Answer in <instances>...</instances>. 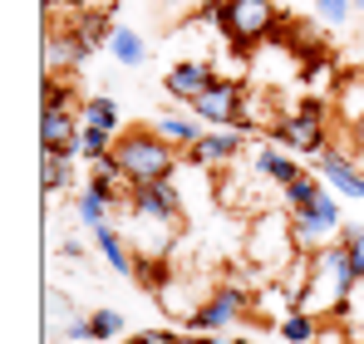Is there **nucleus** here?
I'll return each instance as SVG.
<instances>
[{"instance_id":"f257e3e1","label":"nucleus","mask_w":364,"mask_h":344,"mask_svg":"<svg viewBox=\"0 0 364 344\" xmlns=\"http://www.w3.org/2000/svg\"><path fill=\"white\" fill-rule=\"evenodd\" d=\"M355 286H360V276H355L350 251H345L340 241H330L325 251L310 256V286H305L301 310H315V315H345L350 300H355Z\"/></svg>"},{"instance_id":"f03ea898","label":"nucleus","mask_w":364,"mask_h":344,"mask_svg":"<svg viewBox=\"0 0 364 344\" xmlns=\"http://www.w3.org/2000/svg\"><path fill=\"white\" fill-rule=\"evenodd\" d=\"M301 256H305V251L296 246L291 212H261V217L251 222V236H246V261H251L261 276L281 281V276H286V266H291V261H301Z\"/></svg>"},{"instance_id":"7ed1b4c3","label":"nucleus","mask_w":364,"mask_h":344,"mask_svg":"<svg viewBox=\"0 0 364 344\" xmlns=\"http://www.w3.org/2000/svg\"><path fill=\"white\" fill-rule=\"evenodd\" d=\"M114 158L123 163L128 182H158L178 172V143H168L158 128H123Z\"/></svg>"},{"instance_id":"20e7f679","label":"nucleus","mask_w":364,"mask_h":344,"mask_svg":"<svg viewBox=\"0 0 364 344\" xmlns=\"http://www.w3.org/2000/svg\"><path fill=\"white\" fill-rule=\"evenodd\" d=\"M256 290L242 286V281H222L217 290L202 295V305L187 315V330L207 335V330H232L237 320H256Z\"/></svg>"},{"instance_id":"39448f33","label":"nucleus","mask_w":364,"mask_h":344,"mask_svg":"<svg viewBox=\"0 0 364 344\" xmlns=\"http://www.w3.org/2000/svg\"><path fill=\"white\" fill-rule=\"evenodd\" d=\"M281 30V10L271 0H227V20H222V35L237 45V50H251L261 45L266 35Z\"/></svg>"},{"instance_id":"423d86ee","label":"nucleus","mask_w":364,"mask_h":344,"mask_svg":"<svg viewBox=\"0 0 364 344\" xmlns=\"http://www.w3.org/2000/svg\"><path fill=\"white\" fill-rule=\"evenodd\" d=\"M187 109L202 118L207 128H237L246 114V84L242 79H212Z\"/></svg>"},{"instance_id":"0eeeda50","label":"nucleus","mask_w":364,"mask_h":344,"mask_svg":"<svg viewBox=\"0 0 364 344\" xmlns=\"http://www.w3.org/2000/svg\"><path fill=\"white\" fill-rule=\"evenodd\" d=\"M128 207L133 217L153 222V227H178L182 222V192L173 177H158V182H133L128 187Z\"/></svg>"},{"instance_id":"6e6552de","label":"nucleus","mask_w":364,"mask_h":344,"mask_svg":"<svg viewBox=\"0 0 364 344\" xmlns=\"http://www.w3.org/2000/svg\"><path fill=\"white\" fill-rule=\"evenodd\" d=\"M242 148H246L242 128H207V133L187 148V163H197V168H207V172H222V168H232V163L242 158Z\"/></svg>"},{"instance_id":"1a4fd4ad","label":"nucleus","mask_w":364,"mask_h":344,"mask_svg":"<svg viewBox=\"0 0 364 344\" xmlns=\"http://www.w3.org/2000/svg\"><path fill=\"white\" fill-rule=\"evenodd\" d=\"M266 133H271V143H286V148H296L305 158H320V153L330 148V143H325V118H310V114H301V109H291L281 123H271Z\"/></svg>"},{"instance_id":"9d476101","label":"nucleus","mask_w":364,"mask_h":344,"mask_svg":"<svg viewBox=\"0 0 364 344\" xmlns=\"http://www.w3.org/2000/svg\"><path fill=\"white\" fill-rule=\"evenodd\" d=\"M79 128H84V118L74 109H40V153L79 158Z\"/></svg>"},{"instance_id":"9b49d317","label":"nucleus","mask_w":364,"mask_h":344,"mask_svg":"<svg viewBox=\"0 0 364 344\" xmlns=\"http://www.w3.org/2000/svg\"><path fill=\"white\" fill-rule=\"evenodd\" d=\"M315 168H320V177H325L340 197L364 202V168L355 163V153H345V148H325V153L315 158Z\"/></svg>"},{"instance_id":"f8f14e48","label":"nucleus","mask_w":364,"mask_h":344,"mask_svg":"<svg viewBox=\"0 0 364 344\" xmlns=\"http://www.w3.org/2000/svg\"><path fill=\"white\" fill-rule=\"evenodd\" d=\"M212 79H217V69H212L207 59H178V64L163 74V89H168L178 104H192V99L212 84Z\"/></svg>"},{"instance_id":"ddd939ff","label":"nucleus","mask_w":364,"mask_h":344,"mask_svg":"<svg viewBox=\"0 0 364 344\" xmlns=\"http://www.w3.org/2000/svg\"><path fill=\"white\" fill-rule=\"evenodd\" d=\"M89 55H94V50H89L69 25H64L60 35H55V30H45V74H69V69H79Z\"/></svg>"},{"instance_id":"4468645a","label":"nucleus","mask_w":364,"mask_h":344,"mask_svg":"<svg viewBox=\"0 0 364 344\" xmlns=\"http://www.w3.org/2000/svg\"><path fill=\"white\" fill-rule=\"evenodd\" d=\"M89 231H94V246L104 251V261H109L119 276L133 281V276H138V266H133V246L119 236V227H114V222H99V227H89Z\"/></svg>"},{"instance_id":"2eb2a0df","label":"nucleus","mask_w":364,"mask_h":344,"mask_svg":"<svg viewBox=\"0 0 364 344\" xmlns=\"http://www.w3.org/2000/svg\"><path fill=\"white\" fill-rule=\"evenodd\" d=\"M291 227H296V246H301L305 256H315V251H325L340 231L335 227H325L315 212H291Z\"/></svg>"},{"instance_id":"dca6fc26","label":"nucleus","mask_w":364,"mask_h":344,"mask_svg":"<svg viewBox=\"0 0 364 344\" xmlns=\"http://www.w3.org/2000/svg\"><path fill=\"white\" fill-rule=\"evenodd\" d=\"M153 128H158V133H163L168 143H178L182 153H187V148H192V143H197V138L207 133V123L192 114V109H187V114H163L158 123H153Z\"/></svg>"},{"instance_id":"f3484780","label":"nucleus","mask_w":364,"mask_h":344,"mask_svg":"<svg viewBox=\"0 0 364 344\" xmlns=\"http://www.w3.org/2000/svg\"><path fill=\"white\" fill-rule=\"evenodd\" d=\"M79 177H74V158H60V153H40V187H45V197H55V192H69Z\"/></svg>"},{"instance_id":"a211bd4d","label":"nucleus","mask_w":364,"mask_h":344,"mask_svg":"<svg viewBox=\"0 0 364 344\" xmlns=\"http://www.w3.org/2000/svg\"><path fill=\"white\" fill-rule=\"evenodd\" d=\"M69 30H74L89 50H104V45L114 40V30H119V25H114V15H109V10H84V15H79V25H69Z\"/></svg>"},{"instance_id":"6ab92c4d","label":"nucleus","mask_w":364,"mask_h":344,"mask_svg":"<svg viewBox=\"0 0 364 344\" xmlns=\"http://www.w3.org/2000/svg\"><path fill=\"white\" fill-rule=\"evenodd\" d=\"M276 330H281V340H286V344H315L320 315H315V310H286Z\"/></svg>"},{"instance_id":"aec40b11","label":"nucleus","mask_w":364,"mask_h":344,"mask_svg":"<svg viewBox=\"0 0 364 344\" xmlns=\"http://www.w3.org/2000/svg\"><path fill=\"white\" fill-rule=\"evenodd\" d=\"M320 192H325V182H320V177H310V172H296V177L281 187V207H286V212H301V207H310Z\"/></svg>"},{"instance_id":"412c9836","label":"nucleus","mask_w":364,"mask_h":344,"mask_svg":"<svg viewBox=\"0 0 364 344\" xmlns=\"http://www.w3.org/2000/svg\"><path fill=\"white\" fill-rule=\"evenodd\" d=\"M79 118H84V123H94V128H109V133H123L119 104H114L109 94H94V99H84V104H79Z\"/></svg>"},{"instance_id":"4be33fe9","label":"nucleus","mask_w":364,"mask_h":344,"mask_svg":"<svg viewBox=\"0 0 364 344\" xmlns=\"http://www.w3.org/2000/svg\"><path fill=\"white\" fill-rule=\"evenodd\" d=\"M114 143H119V133H109V128H94V123H84V128H79V158H84V163L109 158V153H114Z\"/></svg>"},{"instance_id":"5701e85b","label":"nucleus","mask_w":364,"mask_h":344,"mask_svg":"<svg viewBox=\"0 0 364 344\" xmlns=\"http://www.w3.org/2000/svg\"><path fill=\"white\" fill-rule=\"evenodd\" d=\"M109 55L133 69V64H143V59H148V45H143V35H138V30L119 25V30H114V40H109Z\"/></svg>"},{"instance_id":"b1692460","label":"nucleus","mask_w":364,"mask_h":344,"mask_svg":"<svg viewBox=\"0 0 364 344\" xmlns=\"http://www.w3.org/2000/svg\"><path fill=\"white\" fill-rule=\"evenodd\" d=\"M256 172L286 187V182H291V177H296L301 168H296V158H286L281 148H256Z\"/></svg>"},{"instance_id":"393cba45","label":"nucleus","mask_w":364,"mask_h":344,"mask_svg":"<svg viewBox=\"0 0 364 344\" xmlns=\"http://www.w3.org/2000/svg\"><path fill=\"white\" fill-rule=\"evenodd\" d=\"M133 281H138L143 290H153V295H158V290H168V281H173V261H168V256H143Z\"/></svg>"},{"instance_id":"a878e982","label":"nucleus","mask_w":364,"mask_h":344,"mask_svg":"<svg viewBox=\"0 0 364 344\" xmlns=\"http://www.w3.org/2000/svg\"><path fill=\"white\" fill-rule=\"evenodd\" d=\"M335 241H340V246L350 251V261H355V276L364 281V222H345Z\"/></svg>"},{"instance_id":"bb28decb","label":"nucleus","mask_w":364,"mask_h":344,"mask_svg":"<svg viewBox=\"0 0 364 344\" xmlns=\"http://www.w3.org/2000/svg\"><path fill=\"white\" fill-rule=\"evenodd\" d=\"M315 344H355L350 325H345V315H325L320 330H315Z\"/></svg>"},{"instance_id":"cd10ccee","label":"nucleus","mask_w":364,"mask_h":344,"mask_svg":"<svg viewBox=\"0 0 364 344\" xmlns=\"http://www.w3.org/2000/svg\"><path fill=\"white\" fill-rule=\"evenodd\" d=\"M350 10H355V0H315L320 25H345V20H350Z\"/></svg>"},{"instance_id":"c85d7f7f","label":"nucleus","mask_w":364,"mask_h":344,"mask_svg":"<svg viewBox=\"0 0 364 344\" xmlns=\"http://www.w3.org/2000/svg\"><path fill=\"white\" fill-rule=\"evenodd\" d=\"M89 320H94V335H99V340H119L123 335V315L119 310H94Z\"/></svg>"},{"instance_id":"c756f323","label":"nucleus","mask_w":364,"mask_h":344,"mask_svg":"<svg viewBox=\"0 0 364 344\" xmlns=\"http://www.w3.org/2000/svg\"><path fill=\"white\" fill-rule=\"evenodd\" d=\"M40 109H74V89L55 84V74H45V104Z\"/></svg>"},{"instance_id":"7c9ffc66","label":"nucleus","mask_w":364,"mask_h":344,"mask_svg":"<svg viewBox=\"0 0 364 344\" xmlns=\"http://www.w3.org/2000/svg\"><path fill=\"white\" fill-rule=\"evenodd\" d=\"M222 20H227V0H202L197 5V25H217L222 30Z\"/></svg>"},{"instance_id":"2f4dec72","label":"nucleus","mask_w":364,"mask_h":344,"mask_svg":"<svg viewBox=\"0 0 364 344\" xmlns=\"http://www.w3.org/2000/svg\"><path fill=\"white\" fill-rule=\"evenodd\" d=\"M64 335H69L74 344H84V340H99V335H94V320H89V315H84V320H69V330H64Z\"/></svg>"},{"instance_id":"473e14b6","label":"nucleus","mask_w":364,"mask_h":344,"mask_svg":"<svg viewBox=\"0 0 364 344\" xmlns=\"http://www.w3.org/2000/svg\"><path fill=\"white\" fill-rule=\"evenodd\" d=\"M138 340L143 344H173L178 335H173V330H138Z\"/></svg>"},{"instance_id":"72a5a7b5","label":"nucleus","mask_w":364,"mask_h":344,"mask_svg":"<svg viewBox=\"0 0 364 344\" xmlns=\"http://www.w3.org/2000/svg\"><path fill=\"white\" fill-rule=\"evenodd\" d=\"M60 251L69 256V261H79V256H84V241H79V236H64V241H60Z\"/></svg>"},{"instance_id":"f704fd0d","label":"nucleus","mask_w":364,"mask_h":344,"mask_svg":"<svg viewBox=\"0 0 364 344\" xmlns=\"http://www.w3.org/2000/svg\"><path fill=\"white\" fill-rule=\"evenodd\" d=\"M202 344H232V340H227V330H207V335H202Z\"/></svg>"},{"instance_id":"c9c22d12","label":"nucleus","mask_w":364,"mask_h":344,"mask_svg":"<svg viewBox=\"0 0 364 344\" xmlns=\"http://www.w3.org/2000/svg\"><path fill=\"white\" fill-rule=\"evenodd\" d=\"M173 344H202V335L192 330V335H178V340H173Z\"/></svg>"},{"instance_id":"e433bc0d","label":"nucleus","mask_w":364,"mask_h":344,"mask_svg":"<svg viewBox=\"0 0 364 344\" xmlns=\"http://www.w3.org/2000/svg\"><path fill=\"white\" fill-rule=\"evenodd\" d=\"M355 143H360V158H364V118L355 123Z\"/></svg>"},{"instance_id":"4c0bfd02","label":"nucleus","mask_w":364,"mask_h":344,"mask_svg":"<svg viewBox=\"0 0 364 344\" xmlns=\"http://www.w3.org/2000/svg\"><path fill=\"white\" fill-rule=\"evenodd\" d=\"M158 5H163V10H178V5H187V0H158Z\"/></svg>"},{"instance_id":"58836bf2","label":"nucleus","mask_w":364,"mask_h":344,"mask_svg":"<svg viewBox=\"0 0 364 344\" xmlns=\"http://www.w3.org/2000/svg\"><path fill=\"white\" fill-rule=\"evenodd\" d=\"M45 5V15H55V5H64V0H40Z\"/></svg>"},{"instance_id":"ea45409f","label":"nucleus","mask_w":364,"mask_h":344,"mask_svg":"<svg viewBox=\"0 0 364 344\" xmlns=\"http://www.w3.org/2000/svg\"><path fill=\"white\" fill-rule=\"evenodd\" d=\"M123 344H143V340H138V335H133V340H123Z\"/></svg>"},{"instance_id":"a19ab883","label":"nucleus","mask_w":364,"mask_h":344,"mask_svg":"<svg viewBox=\"0 0 364 344\" xmlns=\"http://www.w3.org/2000/svg\"><path fill=\"white\" fill-rule=\"evenodd\" d=\"M232 344H256V340H232Z\"/></svg>"},{"instance_id":"79ce46f5","label":"nucleus","mask_w":364,"mask_h":344,"mask_svg":"<svg viewBox=\"0 0 364 344\" xmlns=\"http://www.w3.org/2000/svg\"><path fill=\"white\" fill-rule=\"evenodd\" d=\"M355 10H364V0H355Z\"/></svg>"},{"instance_id":"37998d69","label":"nucleus","mask_w":364,"mask_h":344,"mask_svg":"<svg viewBox=\"0 0 364 344\" xmlns=\"http://www.w3.org/2000/svg\"><path fill=\"white\" fill-rule=\"evenodd\" d=\"M355 344H364V340H355Z\"/></svg>"}]
</instances>
